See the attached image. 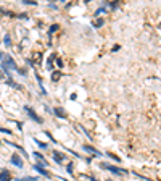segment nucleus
Returning <instances> with one entry per match:
<instances>
[{"label": "nucleus", "mask_w": 161, "mask_h": 181, "mask_svg": "<svg viewBox=\"0 0 161 181\" xmlns=\"http://www.w3.org/2000/svg\"><path fill=\"white\" fill-rule=\"evenodd\" d=\"M63 154H60V152H56V150H53V159H55V162H58V163H61L63 162Z\"/></svg>", "instance_id": "6e6552de"}, {"label": "nucleus", "mask_w": 161, "mask_h": 181, "mask_svg": "<svg viewBox=\"0 0 161 181\" xmlns=\"http://www.w3.org/2000/svg\"><path fill=\"white\" fill-rule=\"evenodd\" d=\"M34 170H36V171L39 173V175H42V176H47V178L50 176V173H48L47 170H45L44 167H42V165H39V163H37V165H34Z\"/></svg>", "instance_id": "7ed1b4c3"}, {"label": "nucleus", "mask_w": 161, "mask_h": 181, "mask_svg": "<svg viewBox=\"0 0 161 181\" xmlns=\"http://www.w3.org/2000/svg\"><path fill=\"white\" fill-rule=\"evenodd\" d=\"M56 65H58V66H60V68H61V66H63V62H61V60H60V58H58V60H56Z\"/></svg>", "instance_id": "dca6fc26"}, {"label": "nucleus", "mask_w": 161, "mask_h": 181, "mask_svg": "<svg viewBox=\"0 0 161 181\" xmlns=\"http://www.w3.org/2000/svg\"><path fill=\"white\" fill-rule=\"evenodd\" d=\"M84 149L87 150V152H92V154H97V155H100V152H97L93 147H89V146H84Z\"/></svg>", "instance_id": "9d476101"}, {"label": "nucleus", "mask_w": 161, "mask_h": 181, "mask_svg": "<svg viewBox=\"0 0 161 181\" xmlns=\"http://www.w3.org/2000/svg\"><path fill=\"white\" fill-rule=\"evenodd\" d=\"M60 76H61V73H58V71H56V73H52L53 81H58V79H60Z\"/></svg>", "instance_id": "9b49d317"}, {"label": "nucleus", "mask_w": 161, "mask_h": 181, "mask_svg": "<svg viewBox=\"0 0 161 181\" xmlns=\"http://www.w3.org/2000/svg\"><path fill=\"white\" fill-rule=\"evenodd\" d=\"M10 162H12L15 167H18V168H21V167H23V160H21V157H20V155H16V154H15V155H12Z\"/></svg>", "instance_id": "f03ea898"}, {"label": "nucleus", "mask_w": 161, "mask_h": 181, "mask_svg": "<svg viewBox=\"0 0 161 181\" xmlns=\"http://www.w3.org/2000/svg\"><path fill=\"white\" fill-rule=\"evenodd\" d=\"M68 171H69V173H72V163H69V165H68Z\"/></svg>", "instance_id": "f3484780"}, {"label": "nucleus", "mask_w": 161, "mask_h": 181, "mask_svg": "<svg viewBox=\"0 0 161 181\" xmlns=\"http://www.w3.org/2000/svg\"><path fill=\"white\" fill-rule=\"evenodd\" d=\"M5 45H7V47H10V45H12V41H10V36H5Z\"/></svg>", "instance_id": "f8f14e48"}, {"label": "nucleus", "mask_w": 161, "mask_h": 181, "mask_svg": "<svg viewBox=\"0 0 161 181\" xmlns=\"http://www.w3.org/2000/svg\"><path fill=\"white\" fill-rule=\"evenodd\" d=\"M55 113H56L58 116H60V118H64V112H63V108H58V107H56V108H55Z\"/></svg>", "instance_id": "1a4fd4ad"}, {"label": "nucleus", "mask_w": 161, "mask_h": 181, "mask_svg": "<svg viewBox=\"0 0 161 181\" xmlns=\"http://www.w3.org/2000/svg\"><path fill=\"white\" fill-rule=\"evenodd\" d=\"M24 110L28 112V113H29V116H31V118L34 120V121H37V123H42V120H40L39 116L36 115V112L32 110V108H29V107H24Z\"/></svg>", "instance_id": "20e7f679"}, {"label": "nucleus", "mask_w": 161, "mask_h": 181, "mask_svg": "<svg viewBox=\"0 0 161 181\" xmlns=\"http://www.w3.org/2000/svg\"><path fill=\"white\" fill-rule=\"evenodd\" d=\"M36 142L39 144V147H42V149H45V147H47V144H45V142H40V141H37V139H36Z\"/></svg>", "instance_id": "4468645a"}, {"label": "nucleus", "mask_w": 161, "mask_h": 181, "mask_svg": "<svg viewBox=\"0 0 161 181\" xmlns=\"http://www.w3.org/2000/svg\"><path fill=\"white\" fill-rule=\"evenodd\" d=\"M100 26H103V20H98V21H95V28H100Z\"/></svg>", "instance_id": "ddd939ff"}, {"label": "nucleus", "mask_w": 161, "mask_h": 181, "mask_svg": "<svg viewBox=\"0 0 161 181\" xmlns=\"http://www.w3.org/2000/svg\"><path fill=\"white\" fill-rule=\"evenodd\" d=\"M0 58L3 60V68H5V70H18V68H16V63L13 62V58H12V57L0 54Z\"/></svg>", "instance_id": "f257e3e1"}, {"label": "nucleus", "mask_w": 161, "mask_h": 181, "mask_svg": "<svg viewBox=\"0 0 161 181\" xmlns=\"http://www.w3.org/2000/svg\"><path fill=\"white\" fill-rule=\"evenodd\" d=\"M101 167H103V168H106V170H110V171H113V173H116V175H122V173H124L121 168H116V167H113V165H106V163H103Z\"/></svg>", "instance_id": "39448f33"}, {"label": "nucleus", "mask_w": 161, "mask_h": 181, "mask_svg": "<svg viewBox=\"0 0 161 181\" xmlns=\"http://www.w3.org/2000/svg\"><path fill=\"white\" fill-rule=\"evenodd\" d=\"M56 29H58V24H53L52 28H50V33H55Z\"/></svg>", "instance_id": "2eb2a0df"}, {"label": "nucleus", "mask_w": 161, "mask_h": 181, "mask_svg": "<svg viewBox=\"0 0 161 181\" xmlns=\"http://www.w3.org/2000/svg\"><path fill=\"white\" fill-rule=\"evenodd\" d=\"M0 181H12V176H10L8 170H2L0 171Z\"/></svg>", "instance_id": "423d86ee"}, {"label": "nucleus", "mask_w": 161, "mask_h": 181, "mask_svg": "<svg viewBox=\"0 0 161 181\" xmlns=\"http://www.w3.org/2000/svg\"><path fill=\"white\" fill-rule=\"evenodd\" d=\"M34 157H36L37 160L40 162V165H42V167H44V168H45V167H47V165H48V162H47V160H45V159H44V155H42V154L36 152V154H34Z\"/></svg>", "instance_id": "0eeeda50"}]
</instances>
